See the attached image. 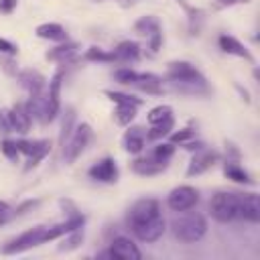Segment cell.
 Instances as JSON below:
<instances>
[{"instance_id":"obj_2","label":"cell","mask_w":260,"mask_h":260,"mask_svg":"<svg viewBox=\"0 0 260 260\" xmlns=\"http://www.w3.org/2000/svg\"><path fill=\"white\" fill-rule=\"evenodd\" d=\"M238 199L240 193H215L209 201V211L213 215V219H217L219 223H228L234 221L238 217Z\"/></svg>"},{"instance_id":"obj_11","label":"cell","mask_w":260,"mask_h":260,"mask_svg":"<svg viewBox=\"0 0 260 260\" xmlns=\"http://www.w3.org/2000/svg\"><path fill=\"white\" fill-rule=\"evenodd\" d=\"M217 160H219V152H217V150H209V148L197 150L195 156L191 158L189 167H187V177H195V175L205 173V171L211 169Z\"/></svg>"},{"instance_id":"obj_30","label":"cell","mask_w":260,"mask_h":260,"mask_svg":"<svg viewBox=\"0 0 260 260\" xmlns=\"http://www.w3.org/2000/svg\"><path fill=\"white\" fill-rule=\"evenodd\" d=\"M65 236H67V238H65L63 244L59 246V252H71V250L79 248V244L83 242V230H81V228H75V230L67 232Z\"/></svg>"},{"instance_id":"obj_36","label":"cell","mask_w":260,"mask_h":260,"mask_svg":"<svg viewBox=\"0 0 260 260\" xmlns=\"http://www.w3.org/2000/svg\"><path fill=\"white\" fill-rule=\"evenodd\" d=\"M169 136H171V142H173V144H175V142L183 144V142H187V140H191V138L195 136V130H191V128H183V130H179V132H171Z\"/></svg>"},{"instance_id":"obj_18","label":"cell","mask_w":260,"mask_h":260,"mask_svg":"<svg viewBox=\"0 0 260 260\" xmlns=\"http://www.w3.org/2000/svg\"><path fill=\"white\" fill-rule=\"evenodd\" d=\"M217 43H219V49L223 51V53H228V55H236V57H242V59H246V61H254V57H252V53L238 41V39H234L232 35H221L219 39H217Z\"/></svg>"},{"instance_id":"obj_15","label":"cell","mask_w":260,"mask_h":260,"mask_svg":"<svg viewBox=\"0 0 260 260\" xmlns=\"http://www.w3.org/2000/svg\"><path fill=\"white\" fill-rule=\"evenodd\" d=\"M16 79H18L20 87H22V89H26L30 95L41 93V91H43V87H45V83H47L45 75H43L41 71H37V69H30V67H28V69L18 71V73H16Z\"/></svg>"},{"instance_id":"obj_34","label":"cell","mask_w":260,"mask_h":260,"mask_svg":"<svg viewBox=\"0 0 260 260\" xmlns=\"http://www.w3.org/2000/svg\"><path fill=\"white\" fill-rule=\"evenodd\" d=\"M0 150H2V154L8 158V160H12V162H16L18 160V156H20V150H18V146H16V140H2L0 142Z\"/></svg>"},{"instance_id":"obj_29","label":"cell","mask_w":260,"mask_h":260,"mask_svg":"<svg viewBox=\"0 0 260 260\" xmlns=\"http://www.w3.org/2000/svg\"><path fill=\"white\" fill-rule=\"evenodd\" d=\"M83 59H85V61H93V63H114V61H116V55H114V51L108 53V51H104V49H100V47H89V49L85 51Z\"/></svg>"},{"instance_id":"obj_31","label":"cell","mask_w":260,"mask_h":260,"mask_svg":"<svg viewBox=\"0 0 260 260\" xmlns=\"http://www.w3.org/2000/svg\"><path fill=\"white\" fill-rule=\"evenodd\" d=\"M173 152H175V144H173V142H160V144H156V146H154V150H152L150 158H154V160H158V162H165V165H167V160L173 156Z\"/></svg>"},{"instance_id":"obj_10","label":"cell","mask_w":260,"mask_h":260,"mask_svg":"<svg viewBox=\"0 0 260 260\" xmlns=\"http://www.w3.org/2000/svg\"><path fill=\"white\" fill-rule=\"evenodd\" d=\"M87 175L93 179V181H100V183H116L118 177H120V171H118V165L112 156H106L102 160H98L95 165L89 167Z\"/></svg>"},{"instance_id":"obj_38","label":"cell","mask_w":260,"mask_h":260,"mask_svg":"<svg viewBox=\"0 0 260 260\" xmlns=\"http://www.w3.org/2000/svg\"><path fill=\"white\" fill-rule=\"evenodd\" d=\"M0 63H2V69H4L8 75H16V73H18V69H16L14 61H12V57H0Z\"/></svg>"},{"instance_id":"obj_41","label":"cell","mask_w":260,"mask_h":260,"mask_svg":"<svg viewBox=\"0 0 260 260\" xmlns=\"http://www.w3.org/2000/svg\"><path fill=\"white\" fill-rule=\"evenodd\" d=\"M14 215V211H12V207L6 203V201H0V223H6L10 217Z\"/></svg>"},{"instance_id":"obj_14","label":"cell","mask_w":260,"mask_h":260,"mask_svg":"<svg viewBox=\"0 0 260 260\" xmlns=\"http://www.w3.org/2000/svg\"><path fill=\"white\" fill-rule=\"evenodd\" d=\"M165 230H167V221H165L162 215H158V217H154V219H150V221L134 228L132 232H134V236L140 242H156L165 234Z\"/></svg>"},{"instance_id":"obj_17","label":"cell","mask_w":260,"mask_h":260,"mask_svg":"<svg viewBox=\"0 0 260 260\" xmlns=\"http://www.w3.org/2000/svg\"><path fill=\"white\" fill-rule=\"evenodd\" d=\"M144 142H146V134H144V128L140 126H130L122 138L124 150L130 154H140L144 148Z\"/></svg>"},{"instance_id":"obj_39","label":"cell","mask_w":260,"mask_h":260,"mask_svg":"<svg viewBox=\"0 0 260 260\" xmlns=\"http://www.w3.org/2000/svg\"><path fill=\"white\" fill-rule=\"evenodd\" d=\"M39 203H41L39 199H28V201H24L22 205H18V207L14 209V215H22V213H26L28 209H35Z\"/></svg>"},{"instance_id":"obj_35","label":"cell","mask_w":260,"mask_h":260,"mask_svg":"<svg viewBox=\"0 0 260 260\" xmlns=\"http://www.w3.org/2000/svg\"><path fill=\"white\" fill-rule=\"evenodd\" d=\"M112 102H116V104H132V106H140L142 104V100L140 98H134V95H128V93H120V91H104Z\"/></svg>"},{"instance_id":"obj_26","label":"cell","mask_w":260,"mask_h":260,"mask_svg":"<svg viewBox=\"0 0 260 260\" xmlns=\"http://www.w3.org/2000/svg\"><path fill=\"white\" fill-rule=\"evenodd\" d=\"M173 128H175V120H173V116H171V118H167V120H162V122H158V124H152V128L146 132V138H148V140L165 138V136H169V134L173 132Z\"/></svg>"},{"instance_id":"obj_8","label":"cell","mask_w":260,"mask_h":260,"mask_svg":"<svg viewBox=\"0 0 260 260\" xmlns=\"http://www.w3.org/2000/svg\"><path fill=\"white\" fill-rule=\"evenodd\" d=\"M43 234H45V225H35L26 232H22L18 238H14L12 242H8L2 248V254H20L28 248H35L43 242Z\"/></svg>"},{"instance_id":"obj_16","label":"cell","mask_w":260,"mask_h":260,"mask_svg":"<svg viewBox=\"0 0 260 260\" xmlns=\"http://www.w3.org/2000/svg\"><path fill=\"white\" fill-rule=\"evenodd\" d=\"M8 116H10V126H12V132H18V134H26L30 130V124H32V118L26 110L24 104H14L12 108H8Z\"/></svg>"},{"instance_id":"obj_9","label":"cell","mask_w":260,"mask_h":260,"mask_svg":"<svg viewBox=\"0 0 260 260\" xmlns=\"http://www.w3.org/2000/svg\"><path fill=\"white\" fill-rule=\"evenodd\" d=\"M197 201H199V193L195 187H189V185L175 187L167 197V205L173 211H187V209L195 207Z\"/></svg>"},{"instance_id":"obj_3","label":"cell","mask_w":260,"mask_h":260,"mask_svg":"<svg viewBox=\"0 0 260 260\" xmlns=\"http://www.w3.org/2000/svg\"><path fill=\"white\" fill-rule=\"evenodd\" d=\"M167 77L177 85H207L203 73L189 61H173L167 67Z\"/></svg>"},{"instance_id":"obj_27","label":"cell","mask_w":260,"mask_h":260,"mask_svg":"<svg viewBox=\"0 0 260 260\" xmlns=\"http://www.w3.org/2000/svg\"><path fill=\"white\" fill-rule=\"evenodd\" d=\"M73 124H75V110L67 108L63 114V122H61V132H59V144L65 146V142L69 140L71 132H73Z\"/></svg>"},{"instance_id":"obj_1","label":"cell","mask_w":260,"mask_h":260,"mask_svg":"<svg viewBox=\"0 0 260 260\" xmlns=\"http://www.w3.org/2000/svg\"><path fill=\"white\" fill-rule=\"evenodd\" d=\"M171 230L177 240L185 244H193V242H199L207 234V221L201 213L187 209V213H181L171 221Z\"/></svg>"},{"instance_id":"obj_5","label":"cell","mask_w":260,"mask_h":260,"mask_svg":"<svg viewBox=\"0 0 260 260\" xmlns=\"http://www.w3.org/2000/svg\"><path fill=\"white\" fill-rule=\"evenodd\" d=\"M89 138H91V126H89L87 122L77 124V126L73 128V132H71L69 140H67V142H65V146H63V160H65L67 165L75 162V160H77V156L85 150V146H87Z\"/></svg>"},{"instance_id":"obj_22","label":"cell","mask_w":260,"mask_h":260,"mask_svg":"<svg viewBox=\"0 0 260 260\" xmlns=\"http://www.w3.org/2000/svg\"><path fill=\"white\" fill-rule=\"evenodd\" d=\"M167 169V165L165 162H158V160H154V158H136L134 162H132V171L136 173V175H142V177H152V175H158V173H162Z\"/></svg>"},{"instance_id":"obj_25","label":"cell","mask_w":260,"mask_h":260,"mask_svg":"<svg viewBox=\"0 0 260 260\" xmlns=\"http://www.w3.org/2000/svg\"><path fill=\"white\" fill-rule=\"evenodd\" d=\"M223 175L228 177V179H232V181H236V183H244V185H252V179H250V175L238 165V162H234V160H228L225 162V167H223Z\"/></svg>"},{"instance_id":"obj_13","label":"cell","mask_w":260,"mask_h":260,"mask_svg":"<svg viewBox=\"0 0 260 260\" xmlns=\"http://www.w3.org/2000/svg\"><path fill=\"white\" fill-rule=\"evenodd\" d=\"M140 250L136 248V244L130 238L118 236L112 240L110 244V258H118V260H140Z\"/></svg>"},{"instance_id":"obj_19","label":"cell","mask_w":260,"mask_h":260,"mask_svg":"<svg viewBox=\"0 0 260 260\" xmlns=\"http://www.w3.org/2000/svg\"><path fill=\"white\" fill-rule=\"evenodd\" d=\"M79 51V45L77 43H73V41H63L61 45H57L55 49H51V51H47V59L49 61H55V63H67V61H71L73 57H75V53Z\"/></svg>"},{"instance_id":"obj_45","label":"cell","mask_w":260,"mask_h":260,"mask_svg":"<svg viewBox=\"0 0 260 260\" xmlns=\"http://www.w3.org/2000/svg\"><path fill=\"white\" fill-rule=\"evenodd\" d=\"M217 2H219V6H234L238 2H248V0H217Z\"/></svg>"},{"instance_id":"obj_12","label":"cell","mask_w":260,"mask_h":260,"mask_svg":"<svg viewBox=\"0 0 260 260\" xmlns=\"http://www.w3.org/2000/svg\"><path fill=\"white\" fill-rule=\"evenodd\" d=\"M238 217L258 223L260 221V197L256 193H240L238 199Z\"/></svg>"},{"instance_id":"obj_40","label":"cell","mask_w":260,"mask_h":260,"mask_svg":"<svg viewBox=\"0 0 260 260\" xmlns=\"http://www.w3.org/2000/svg\"><path fill=\"white\" fill-rule=\"evenodd\" d=\"M0 132H12L10 116H8V108H6V110H0Z\"/></svg>"},{"instance_id":"obj_28","label":"cell","mask_w":260,"mask_h":260,"mask_svg":"<svg viewBox=\"0 0 260 260\" xmlns=\"http://www.w3.org/2000/svg\"><path fill=\"white\" fill-rule=\"evenodd\" d=\"M136 108L138 106H132V104H118L116 106V112H114V118L120 126H128L134 116H136Z\"/></svg>"},{"instance_id":"obj_37","label":"cell","mask_w":260,"mask_h":260,"mask_svg":"<svg viewBox=\"0 0 260 260\" xmlns=\"http://www.w3.org/2000/svg\"><path fill=\"white\" fill-rule=\"evenodd\" d=\"M0 53H2V55H8V57H14V55L18 53V47H16L14 43H10L8 39H2V37H0Z\"/></svg>"},{"instance_id":"obj_44","label":"cell","mask_w":260,"mask_h":260,"mask_svg":"<svg viewBox=\"0 0 260 260\" xmlns=\"http://www.w3.org/2000/svg\"><path fill=\"white\" fill-rule=\"evenodd\" d=\"M183 148H187V150H195V152H197V150L205 148V144H203L201 140H195V142H189V140H187V142H183Z\"/></svg>"},{"instance_id":"obj_6","label":"cell","mask_w":260,"mask_h":260,"mask_svg":"<svg viewBox=\"0 0 260 260\" xmlns=\"http://www.w3.org/2000/svg\"><path fill=\"white\" fill-rule=\"evenodd\" d=\"M61 83H63V71H57L49 81V91L45 93V116L43 124L53 122L61 112Z\"/></svg>"},{"instance_id":"obj_42","label":"cell","mask_w":260,"mask_h":260,"mask_svg":"<svg viewBox=\"0 0 260 260\" xmlns=\"http://www.w3.org/2000/svg\"><path fill=\"white\" fill-rule=\"evenodd\" d=\"M160 43H162V32H160V30H158V32H154V35H150V51H152V53H156V51H158Z\"/></svg>"},{"instance_id":"obj_20","label":"cell","mask_w":260,"mask_h":260,"mask_svg":"<svg viewBox=\"0 0 260 260\" xmlns=\"http://www.w3.org/2000/svg\"><path fill=\"white\" fill-rule=\"evenodd\" d=\"M35 32H37L39 39L57 41V43L67 41V30H65L61 24H57V22H43V24H39V26L35 28Z\"/></svg>"},{"instance_id":"obj_23","label":"cell","mask_w":260,"mask_h":260,"mask_svg":"<svg viewBox=\"0 0 260 260\" xmlns=\"http://www.w3.org/2000/svg\"><path fill=\"white\" fill-rule=\"evenodd\" d=\"M132 85H136L138 89H142L146 93H154V95L162 93V79L154 73H138V79Z\"/></svg>"},{"instance_id":"obj_21","label":"cell","mask_w":260,"mask_h":260,"mask_svg":"<svg viewBox=\"0 0 260 260\" xmlns=\"http://www.w3.org/2000/svg\"><path fill=\"white\" fill-rule=\"evenodd\" d=\"M116 61L120 63H134L140 57V45L136 41H122L116 49H114Z\"/></svg>"},{"instance_id":"obj_24","label":"cell","mask_w":260,"mask_h":260,"mask_svg":"<svg viewBox=\"0 0 260 260\" xmlns=\"http://www.w3.org/2000/svg\"><path fill=\"white\" fill-rule=\"evenodd\" d=\"M160 30V20L154 16V14H146V16H140L136 22H134V32L142 35V37H150L154 32Z\"/></svg>"},{"instance_id":"obj_4","label":"cell","mask_w":260,"mask_h":260,"mask_svg":"<svg viewBox=\"0 0 260 260\" xmlns=\"http://www.w3.org/2000/svg\"><path fill=\"white\" fill-rule=\"evenodd\" d=\"M160 215V203L152 197H142L138 201H134L128 209V215H126V221H128V228H138L154 217Z\"/></svg>"},{"instance_id":"obj_43","label":"cell","mask_w":260,"mask_h":260,"mask_svg":"<svg viewBox=\"0 0 260 260\" xmlns=\"http://www.w3.org/2000/svg\"><path fill=\"white\" fill-rule=\"evenodd\" d=\"M16 8V0H0V12L2 14H10Z\"/></svg>"},{"instance_id":"obj_33","label":"cell","mask_w":260,"mask_h":260,"mask_svg":"<svg viewBox=\"0 0 260 260\" xmlns=\"http://www.w3.org/2000/svg\"><path fill=\"white\" fill-rule=\"evenodd\" d=\"M114 77H116V81H120L124 85H132L138 79V73L134 69H130V67H120V69L114 71Z\"/></svg>"},{"instance_id":"obj_7","label":"cell","mask_w":260,"mask_h":260,"mask_svg":"<svg viewBox=\"0 0 260 260\" xmlns=\"http://www.w3.org/2000/svg\"><path fill=\"white\" fill-rule=\"evenodd\" d=\"M16 146L20 150V154H26V165L24 171H30L32 167H37L49 152H51V140H16Z\"/></svg>"},{"instance_id":"obj_32","label":"cell","mask_w":260,"mask_h":260,"mask_svg":"<svg viewBox=\"0 0 260 260\" xmlns=\"http://www.w3.org/2000/svg\"><path fill=\"white\" fill-rule=\"evenodd\" d=\"M171 116H173V108H171V106H156V108H152V110L148 112L146 120H148V124L152 126V124H158V122H162V120H167V118H171Z\"/></svg>"}]
</instances>
